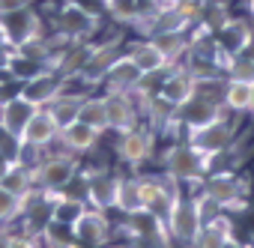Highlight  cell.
Wrapping results in <instances>:
<instances>
[{"label":"cell","instance_id":"obj_10","mask_svg":"<svg viewBox=\"0 0 254 248\" xmlns=\"http://www.w3.org/2000/svg\"><path fill=\"white\" fill-rule=\"evenodd\" d=\"M230 144V126L218 117L212 120L209 126H200V129H191V147L203 156H215L221 153L224 147Z\"/></svg>","mask_w":254,"mask_h":248},{"label":"cell","instance_id":"obj_22","mask_svg":"<svg viewBox=\"0 0 254 248\" xmlns=\"http://www.w3.org/2000/svg\"><path fill=\"white\" fill-rule=\"evenodd\" d=\"M227 236H233V233H230V221L221 218V215H212L209 221H203V227H200V233L194 236L191 248H221V242H224Z\"/></svg>","mask_w":254,"mask_h":248},{"label":"cell","instance_id":"obj_25","mask_svg":"<svg viewBox=\"0 0 254 248\" xmlns=\"http://www.w3.org/2000/svg\"><path fill=\"white\" fill-rule=\"evenodd\" d=\"M39 236H42V242L48 248H78V239L72 233V224H63V221H54V218L42 227Z\"/></svg>","mask_w":254,"mask_h":248},{"label":"cell","instance_id":"obj_8","mask_svg":"<svg viewBox=\"0 0 254 248\" xmlns=\"http://www.w3.org/2000/svg\"><path fill=\"white\" fill-rule=\"evenodd\" d=\"M60 93H63V78H60L57 72H51V69L39 72L36 78L24 81V87H21V96H24L30 105H36V108H48Z\"/></svg>","mask_w":254,"mask_h":248},{"label":"cell","instance_id":"obj_29","mask_svg":"<svg viewBox=\"0 0 254 248\" xmlns=\"http://www.w3.org/2000/svg\"><path fill=\"white\" fill-rule=\"evenodd\" d=\"M18 215H24V200L15 197L12 191H6L3 186H0V227H6Z\"/></svg>","mask_w":254,"mask_h":248},{"label":"cell","instance_id":"obj_40","mask_svg":"<svg viewBox=\"0 0 254 248\" xmlns=\"http://www.w3.org/2000/svg\"><path fill=\"white\" fill-rule=\"evenodd\" d=\"M251 15H254V0H251Z\"/></svg>","mask_w":254,"mask_h":248},{"label":"cell","instance_id":"obj_4","mask_svg":"<svg viewBox=\"0 0 254 248\" xmlns=\"http://www.w3.org/2000/svg\"><path fill=\"white\" fill-rule=\"evenodd\" d=\"M108 230H111L108 215H105L102 209H93V206H87V209L72 221V233H75L78 245H87V248H99V245H105Z\"/></svg>","mask_w":254,"mask_h":248},{"label":"cell","instance_id":"obj_21","mask_svg":"<svg viewBox=\"0 0 254 248\" xmlns=\"http://www.w3.org/2000/svg\"><path fill=\"white\" fill-rule=\"evenodd\" d=\"M191 96H194V78H189L186 72H177L162 84V102H168L174 108H183Z\"/></svg>","mask_w":254,"mask_h":248},{"label":"cell","instance_id":"obj_34","mask_svg":"<svg viewBox=\"0 0 254 248\" xmlns=\"http://www.w3.org/2000/svg\"><path fill=\"white\" fill-rule=\"evenodd\" d=\"M33 0H0V15H9V12H21L30 9Z\"/></svg>","mask_w":254,"mask_h":248},{"label":"cell","instance_id":"obj_3","mask_svg":"<svg viewBox=\"0 0 254 248\" xmlns=\"http://www.w3.org/2000/svg\"><path fill=\"white\" fill-rule=\"evenodd\" d=\"M165 168L174 180H203L206 174V156L194 147H174L165 156Z\"/></svg>","mask_w":254,"mask_h":248},{"label":"cell","instance_id":"obj_41","mask_svg":"<svg viewBox=\"0 0 254 248\" xmlns=\"http://www.w3.org/2000/svg\"><path fill=\"white\" fill-rule=\"evenodd\" d=\"M245 248H254V245H245Z\"/></svg>","mask_w":254,"mask_h":248},{"label":"cell","instance_id":"obj_20","mask_svg":"<svg viewBox=\"0 0 254 248\" xmlns=\"http://www.w3.org/2000/svg\"><path fill=\"white\" fill-rule=\"evenodd\" d=\"M114 209H120V212H126V215H141V212H144V206H141V188H138V180H123V177H117Z\"/></svg>","mask_w":254,"mask_h":248},{"label":"cell","instance_id":"obj_12","mask_svg":"<svg viewBox=\"0 0 254 248\" xmlns=\"http://www.w3.org/2000/svg\"><path fill=\"white\" fill-rule=\"evenodd\" d=\"M99 135H102V132H96L93 126H87V123H81V120H72V123H66V126L60 129L57 141L63 144V150H66V153L78 156V153H87V150H93V147H96V141H99Z\"/></svg>","mask_w":254,"mask_h":248},{"label":"cell","instance_id":"obj_38","mask_svg":"<svg viewBox=\"0 0 254 248\" xmlns=\"http://www.w3.org/2000/svg\"><path fill=\"white\" fill-rule=\"evenodd\" d=\"M99 248H129V245H99Z\"/></svg>","mask_w":254,"mask_h":248},{"label":"cell","instance_id":"obj_18","mask_svg":"<svg viewBox=\"0 0 254 248\" xmlns=\"http://www.w3.org/2000/svg\"><path fill=\"white\" fill-rule=\"evenodd\" d=\"M0 186H3L6 191H12L15 197H27L36 186H33V171L27 168V165H21V162H12L9 168H6V174L0 177Z\"/></svg>","mask_w":254,"mask_h":248},{"label":"cell","instance_id":"obj_26","mask_svg":"<svg viewBox=\"0 0 254 248\" xmlns=\"http://www.w3.org/2000/svg\"><path fill=\"white\" fill-rule=\"evenodd\" d=\"M78 120L87 123V126H93L96 132H105V129H108V108H105V99H81Z\"/></svg>","mask_w":254,"mask_h":248},{"label":"cell","instance_id":"obj_36","mask_svg":"<svg viewBox=\"0 0 254 248\" xmlns=\"http://www.w3.org/2000/svg\"><path fill=\"white\" fill-rule=\"evenodd\" d=\"M9 165H12V162H9V159H6L3 153H0V177H3V174H6V168H9Z\"/></svg>","mask_w":254,"mask_h":248},{"label":"cell","instance_id":"obj_7","mask_svg":"<svg viewBox=\"0 0 254 248\" xmlns=\"http://www.w3.org/2000/svg\"><path fill=\"white\" fill-rule=\"evenodd\" d=\"M57 30H60L63 39L81 42V39H87L96 30V18L87 9H81L78 3H66L60 9V15H57Z\"/></svg>","mask_w":254,"mask_h":248},{"label":"cell","instance_id":"obj_30","mask_svg":"<svg viewBox=\"0 0 254 248\" xmlns=\"http://www.w3.org/2000/svg\"><path fill=\"white\" fill-rule=\"evenodd\" d=\"M105 3H108V9H111L114 18L132 21V18L138 15V3H141V0H105Z\"/></svg>","mask_w":254,"mask_h":248},{"label":"cell","instance_id":"obj_13","mask_svg":"<svg viewBox=\"0 0 254 248\" xmlns=\"http://www.w3.org/2000/svg\"><path fill=\"white\" fill-rule=\"evenodd\" d=\"M117 45H120V42H108V45L90 48V57H87L84 69L78 72V78L87 81V84H99V81H105L108 69L117 63Z\"/></svg>","mask_w":254,"mask_h":248},{"label":"cell","instance_id":"obj_11","mask_svg":"<svg viewBox=\"0 0 254 248\" xmlns=\"http://www.w3.org/2000/svg\"><path fill=\"white\" fill-rule=\"evenodd\" d=\"M203 194L215 203V206H242V197H245V183L230 177V174H218L212 180H206V188Z\"/></svg>","mask_w":254,"mask_h":248},{"label":"cell","instance_id":"obj_6","mask_svg":"<svg viewBox=\"0 0 254 248\" xmlns=\"http://www.w3.org/2000/svg\"><path fill=\"white\" fill-rule=\"evenodd\" d=\"M138 188H141V206H144V212L159 215V218L168 215L171 203L177 200L174 186L165 183V180H156V177H144V180H138Z\"/></svg>","mask_w":254,"mask_h":248},{"label":"cell","instance_id":"obj_15","mask_svg":"<svg viewBox=\"0 0 254 248\" xmlns=\"http://www.w3.org/2000/svg\"><path fill=\"white\" fill-rule=\"evenodd\" d=\"M105 108H108V129H114V132L135 129V108L129 102V93H108Z\"/></svg>","mask_w":254,"mask_h":248},{"label":"cell","instance_id":"obj_14","mask_svg":"<svg viewBox=\"0 0 254 248\" xmlns=\"http://www.w3.org/2000/svg\"><path fill=\"white\" fill-rule=\"evenodd\" d=\"M105 81H108V90H111V93H129V90H138V87H141L144 75H141V69L132 63V57H117V63L108 69Z\"/></svg>","mask_w":254,"mask_h":248},{"label":"cell","instance_id":"obj_33","mask_svg":"<svg viewBox=\"0 0 254 248\" xmlns=\"http://www.w3.org/2000/svg\"><path fill=\"white\" fill-rule=\"evenodd\" d=\"M6 248H39V242H36V236H30V233H9Z\"/></svg>","mask_w":254,"mask_h":248},{"label":"cell","instance_id":"obj_1","mask_svg":"<svg viewBox=\"0 0 254 248\" xmlns=\"http://www.w3.org/2000/svg\"><path fill=\"white\" fill-rule=\"evenodd\" d=\"M78 177V159L72 153H54L39 159V165L33 168V186L45 194H57L63 191L72 180Z\"/></svg>","mask_w":254,"mask_h":248},{"label":"cell","instance_id":"obj_2","mask_svg":"<svg viewBox=\"0 0 254 248\" xmlns=\"http://www.w3.org/2000/svg\"><path fill=\"white\" fill-rule=\"evenodd\" d=\"M200 227H203V218L197 212V203L177 197L171 203V209H168V230H171V236L186 242V245H191L194 236L200 233Z\"/></svg>","mask_w":254,"mask_h":248},{"label":"cell","instance_id":"obj_31","mask_svg":"<svg viewBox=\"0 0 254 248\" xmlns=\"http://www.w3.org/2000/svg\"><path fill=\"white\" fill-rule=\"evenodd\" d=\"M156 45L162 48V54H165L168 60H171L177 51H183V48H186V42L180 39V33H162V36L156 39Z\"/></svg>","mask_w":254,"mask_h":248},{"label":"cell","instance_id":"obj_19","mask_svg":"<svg viewBox=\"0 0 254 248\" xmlns=\"http://www.w3.org/2000/svg\"><path fill=\"white\" fill-rule=\"evenodd\" d=\"M183 120L189 123V129L209 126L212 120H218V105H215V102H206V99H200V96H191V99L183 105Z\"/></svg>","mask_w":254,"mask_h":248},{"label":"cell","instance_id":"obj_37","mask_svg":"<svg viewBox=\"0 0 254 248\" xmlns=\"http://www.w3.org/2000/svg\"><path fill=\"white\" fill-rule=\"evenodd\" d=\"M6 239H9V230L0 227V248H6Z\"/></svg>","mask_w":254,"mask_h":248},{"label":"cell","instance_id":"obj_28","mask_svg":"<svg viewBox=\"0 0 254 248\" xmlns=\"http://www.w3.org/2000/svg\"><path fill=\"white\" fill-rule=\"evenodd\" d=\"M81 99L84 96H66V93H60L51 105H48V111H51V117L57 120V126L63 129L66 123H72V120H78V108H81Z\"/></svg>","mask_w":254,"mask_h":248},{"label":"cell","instance_id":"obj_5","mask_svg":"<svg viewBox=\"0 0 254 248\" xmlns=\"http://www.w3.org/2000/svg\"><path fill=\"white\" fill-rule=\"evenodd\" d=\"M33 114H36V105H30L21 93L6 99V102H0V132L21 141V135H24Z\"/></svg>","mask_w":254,"mask_h":248},{"label":"cell","instance_id":"obj_35","mask_svg":"<svg viewBox=\"0 0 254 248\" xmlns=\"http://www.w3.org/2000/svg\"><path fill=\"white\" fill-rule=\"evenodd\" d=\"M221 248H245V245H242V242H239L236 236H227V239L221 242Z\"/></svg>","mask_w":254,"mask_h":248},{"label":"cell","instance_id":"obj_9","mask_svg":"<svg viewBox=\"0 0 254 248\" xmlns=\"http://www.w3.org/2000/svg\"><path fill=\"white\" fill-rule=\"evenodd\" d=\"M57 135H60V126H57V120L51 117V111L48 108H36V114L30 117L27 129L21 135V144L36 147V150H45V147H51L57 141Z\"/></svg>","mask_w":254,"mask_h":248},{"label":"cell","instance_id":"obj_39","mask_svg":"<svg viewBox=\"0 0 254 248\" xmlns=\"http://www.w3.org/2000/svg\"><path fill=\"white\" fill-rule=\"evenodd\" d=\"M248 111H251V114H254V96H251V108H248Z\"/></svg>","mask_w":254,"mask_h":248},{"label":"cell","instance_id":"obj_17","mask_svg":"<svg viewBox=\"0 0 254 248\" xmlns=\"http://www.w3.org/2000/svg\"><path fill=\"white\" fill-rule=\"evenodd\" d=\"M120 159L129 162V165H141L150 153H153V135L150 132H141V129H132V132H123V141L117 147Z\"/></svg>","mask_w":254,"mask_h":248},{"label":"cell","instance_id":"obj_23","mask_svg":"<svg viewBox=\"0 0 254 248\" xmlns=\"http://www.w3.org/2000/svg\"><path fill=\"white\" fill-rule=\"evenodd\" d=\"M129 57H132V63L141 69V75H156V72H162V69L168 66V57L162 54V48H159L156 42H144V45H138Z\"/></svg>","mask_w":254,"mask_h":248},{"label":"cell","instance_id":"obj_27","mask_svg":"<svg viewBox=\"0 0 254 248\" xmlns=\"http://www.w3.org/2000/svg\"><path fill=\"white\" fill-rule=\"evenodd\" d=\"M251 96H254V84H248V81H230V84H224V105L230 108V111H248L251 108Z\"/></svg>","mask_w":254,"mask_h":248},{"label":"cell","instance_id":"obj_16","mask_svg":"<svg viewBox=\"0 0 254 248\" xmlns=\"http://www.w3.org/2000/svg\"><path fill=\"white\" fill-rule=\"evenodd\" d=\"M114 194H117V177L99 171L93 177H87V203L93 209H114Z\"/></svg>","mask_w":254,"mask_h":248},{"label":"cell","instance_id":"obj_32","mask_svg":"<svg viewBox=\"0 0 254 248\" xmlns=\"http://www.w3.org/2000/svg\"><path fill=\"white\" fill-rule=\"evenodd\" d=\"M233 78L254 84V60H236L233 63Z\"/></svg>","mask_w":254,"mask_h":248},{"label":"cell","instance_id":"obj_24","mask_svg":"<svg viewBox=\"0 0 254 248\" xmlns=\"http://www.w3.org/2000/svg\"><path fill=\"white\" fill-rule=\"evenodd\" d=\"M248 42H251V30H248L245 21H227V24L221 27V48H224L227 54L245 51Z\"/></svg>","mask_w":254,"mask_h":248}]
</instances>
